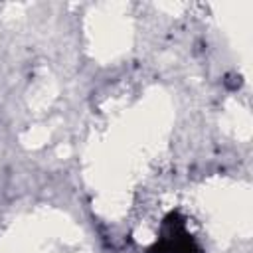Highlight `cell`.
<instances>
[{
	"label": "cell",
	"mask_w": 253,
	"mask_h": 253,
	"mask_svg": "<svg viewBox=\"0 0 253 253\" xmlns=\"http://www.w3.org/2000/svg\"><path fill=\"white\" fill-rule=\"evenodd\" d=\"M146 253H202L200 245L186 227L184 217L172 211L164 217L158 239L146 249Z\"/></svg>",
	"instance_id": "6da1fadb"
}]
</instances>
